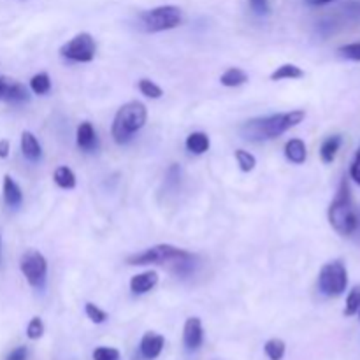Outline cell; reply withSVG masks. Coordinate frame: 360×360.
Listing matches in <instances>:
<instances>
[{"label": "cell", "instance_id": "6da1fadb", "mask_svg": "<svg viewBox=\"0 0 360 360\" xmlns=\"http://www.w3.org/2000/svg\"><path fill=\"white\" fill-rule=\"evenodd\" d=\"M329 221L330 227L340 236H345V238H348V236H352L357 231L359 217L357 211H355L354 200H352V192L347 179L341 181L340 190L336 193V199L330 204Z\"/></svg>", "mask_w": 360, "mask_h": 360}, {"label": "cell", "instance_id": "7a4b0ae2", "mask_svg": "<svg viewBox=\"0 0 360 360\" xmlns=\"http://www.w3.org/2000/svg\"><path fill=\"white\" fill-rule=\"evenodd\" d=\"M306 118V112L302 109H295V111L283 112V115H273L269 118H260L248 122L243 129L245 136L248 139H273V137L281 136L287 132L292 127L299 125L302 120Z\"/></svg>", "mask_w": 360, "mask_h": 360}, {"label": "cell", "instance_id": "3957f363", "mask_svg": "<svg viewBox=\"0 0 360 360\" xmlns=\"http://www.w3.org/2000/svg\"><path fill=\"white\" fill-rule=\"evenodd\" d=\"M146 105L143 102H127L125 105L118 109L115 116V122H112V137H115L116 143H127L137 130H141L146 123Z\"/></svg>", "mask_w": 360, "mask_h": 360}, {"label": "cell", "instance_id": "277c9868", "mask_svg": "<svg viewBox=\"0 0 360 360\" xmlns=\"http://www.w3.org/2000/svg\"><path fill=\"white\" fill-rule=\"evenodd\" d=\"M129 266H146V264H172L178 273H181L183 267H190L193 262L192 253L185 252L181 248H176L171 245H158L139 255L129 257Z\"/></svg>", "mask_w": 360, "mask_h": 360}, {"label": "cell", "instance_id": "5b68a950", "mask_svg": "<svg viewBox=\"0 0 360 360\" xmlns=\"http://www.w3.org/2000/svg\"><path fill=\"white\" fill-rule=\"evenodd\" d=\"M348 287V271L341 260L326 264L319 274V288L327 297H340Z\"/></svg>", "mask_w": 360, "mask_h": 360}, {"label": "cell", "instance_id": "8992f818", "mask_svg": "<svg viewBox=\"0 0 360 360\" xmlns=\"http://www.w3.org/2000/svg\"><path fill=\"white\" fill-rule=\"evenodd\" d=\"M181 9L176 6H160L141 14V23L146 32H164L181 25Z\"/></svg>", "mask_w": 360, "mask_h": 360}, {"label": "cell", "instance_id": "52a82bcc", "mask_svg": "<svg viewBox=\"0 0 360 360\" xmlns=\"http://www.w3.org/2000/svg\"><path fill=\"white\" fill-rule=\"evenodd\" d=\"M20 269L32 287H44L46 276H48V262L41 253L35 252V250H28L27 253H23L20 260Z\"/></svg>", "mask_w": 360, "mask_h": 360}, {"label": "cell", "instance_id": "ba28073f", "mask_svg": "<svg viewBox=\"0 0 360 360\" xmlns=\"http://www.w3.org/2000/svg\"><path fill=\"white\" fill-rule=\"evenodd\" d=\"M95 49H97V46H95L94 37L86 32H81L76 37L70 39L67 44H63L60 53L72 62H91L95 56Z\"/></svg>", "mask_w": 360, "mask_h": 360}, {"label": "cell", "instance_id": "9c48e42d", "mask_svg": "<svg viewBox=\"0 0 360 360\" xmlns=\"http://www.w3.org/2000/svg\"><path fill=\"white\" fill-rule=\"evenodd\" d=\"M204 333H202V323L199 319H188L185 323V329H183V341H185V347L188 350L195 352L199 350L200 345H202Z\"/></svg>", "mask_w": 360, "mask_h": 360}, {"label": "cell", "instance_id": "30bf717a", "mask_svg": "<svg viewBox=\"0 0 360 360\" xmlns=\"http://www.w3.org/2000/svg\"><path fill=\"white\" fill-rule=\"evenodd\" d=\"M164 348V338L157 333H146L141 340V354L144 359H157Z\"/></svg>", "mask_w": 360, "mask_h": 360}, {"label": "cell", "instance_id": "8fae6325", "mask_svg": "<svg viewBox=\"0 0 360 360\" xmlns=\"http://www.w3.org/2000/svg\"><path fill=\"white\" fill-rule=\"evenodd\" d=\"M76 141H77V146H79L83 151H94L95 148L98 146L97 134H95L94 125H91L90 122H83L79 127H77Z\"/></svg>", "mask_w": 360, "mask_h": 360}, {"label": "cell", "instance_id": "7c38bea8", "mask_svg": "<svg viewBox=\"0 0 360 360\" xmlns=\"http://www.w3.org/2000/svg\"><path fill=\"white\" fill-rule=\"evenodd\" d=\"M2 98L7 102H13V104H20V102L28 101V91L21 83H16V81H11L4 77Z\"/></svg>", "mask_w": 360, "mask_h": 360}, {"label": "cell", "instance_id": "4fadbf2b", "mask_svg": "<svg viewBox=\"0 0 360 360\" xmlns=\"http://www.w3.org/2000/svg\"><path fill=\"white\" fill-rule=\"evenodd\" d=\"M157 283V271H146V273L137 274V276H134L132 280H130V290H132L134 294H146V292H150Z\"/></svg>", "mask_w": 360, "mask_h": 360}, {"label": "cell", "instance_id": "5bb4252c", "mask_svg": "<svg viewBox=\"0 0 360 360\" xmlns=\"http://www.w3.org/2000/svg\"><path fill=\"white\" fill-rule=\"evenodd\" d=\"M21 153L27 160L37 162L42 157L41 144H39L37 137L32 132H23L21 134Z\"/></svg>", "mask_w": 360, "mask_h": 360}, {"label": "cell", "instance_id": "9a60e30c", "mask_svg": "<svg viewBox=\"0 0 360 360\" xmlns=\"http://www.w3.org/2000/svg\"><path fill=\"white\" fill-rule=\"evenodd\" d=\"M4 200H6V204L9 207H18L23 202L21 188L11 176H6V178H4Z\"/></svg>", "mask_w": 360, "mask_h": 360}, {"label": "cell", "instance_id": "2e32d148", "mask_svg": "<svg viewBox=\"0 0 360 360\" xmlns=\"http://www.w3.org/2000/svg\"><path fill=\"white\" fill-rule=\"evenodd\" d=\"M285 155H287L288 160L292 164H304L306 157H308V150H306L304 141L301 139H290L287 144H285Z\"/></svg>", "mask_w": 360, "mask_h": 360}, {"label": "cell", "instance_id": "e0dca14e", "mask_svg": "<svg viewBox=\"0 0 360 360\" xmlns=\"http://www.w3.org/2000/svg\"><path fill=\"white\" fill-rule=\"evenodd\" d=\"M341 143H343L341 136H330L323 141V144L320 146V158H322L323 164H333L338 151H340Z\"/></svg>", "mask_w": 360, "mask_h": 360}, {"label": "cell", "instance_id": "ac0fdd59", "mask_svg": "<svg viewBox=\"0 0 360 360\" xmlns=\"http://www.w3.org/2000/svg\"><path fill=\"white\" fill-rule=\"evenodd\" d=\"M210 137L204 132H193L186 137V150L195 155H202L210 150Z\"/></svg>", "mask_w": 360, "mask_h": 360}, {"label": "cell", "instance_id": "d6986e66", "mask_svg": "<svg viewBox=\"0 0 360 360\" xmlns=\"http://www.w3.org/2000/svg\"><path fill=\"white\" fill-rule=\"evenodd\" d=\"M304 77V70L301 67L294 65V63H285V65L278 67L273 74H271V79L273 81H281V79H301Z\"/></svg>", "mask_w": 360, "mask_h": 360}, {"label": "cell", "instance_id": "ffe728a7", "mask_svg": "<svg viewBox=\"0 0 360 360\" xmlns=\"http://www.w3.org/2000/svg\"><path fill=\"white\" fill-rule=\"evenodd\" d=\"M220 81L224 86H229V88L241 86V84H245L246 81H248V74H246L245 70L238 69V67H232V69L225 70V72L221 74Z\"/></svg>", "mask_w": 360, "mask_h": 360}, {"label": "cell", "instance_id": "44dd1931", "mask_svg": "<svg viewBox=\"0 0 360 360\" xmlns=\"http://www.w3.org/2000/svg\"><path fill=\"white\" fill-rule=\"evenodd\" d=\"M55 183L60 188L70 190L76 186V176H74V172L69 167L62 165V167H58L55 171Z\"/></svg>", "mask_w": 360, "mask_h": 360}, {"label": "cell", "instance_id": "7402d4cb", "mask_svg": "<svg viewBox=\"0 0 360 360\" xmlns=\"http://www.w3.org/2000/svg\"><path fill=\"white\" fill-rule=\"evenodd\" d=\"M30 88L34 94L46 95L49 90H51V79H49V76L46 72L35 74V76L30 79Z\"/></svg>", "mask_w": 360, "mask_h": 360}, {"label": "cell", "instance_id": "603a6c76", "mask_svg": "<svg viewBox=\"0 0 360 360\" xmlns=\"http://www.w3.org/2000/svg\"><path fill=\"white\" fill-rule=\"evenodd\" d=\"M360 309V285H355L347 297V306H345V315L354 316Z\"/></svg>", "mask_w": 360, "mask_h": 360}, {"label": "cell", "instance_id": "cb8c5ba5", "mask_svg": "<svg viewBox=\"0 0 360 360\" xmlns=\"http://www.w3.org/2000/svg\"><path fill=\"white\" fill-rule=\"evenodd\" d=\"M264 350H266V355L271 360H281L285 355V343L281 340H269Z\"/></svg>", "mask_w": 360, "mask_h": 360}, {"label": "cell", "instance_id": "d4e9b609", "mask_svg": "<svg viewBox=\"0 0 360 360\" xmlns=\"http://www.w3.org/2000/svg\"><path fill=\"white\" fill-rule=\"evenodd\" d=\"M236 160H238L239 167H241L243 172L253 171V169H255V165H257L255 157H253L250 151H245V150L236 151Z\"/></svg>", "mask_w": 360, "mask_h": 360}, {"label": "cell", "instance_id": "484cf974", "mask_svg": "<svg viewBox=\"0 0 360 360\" xmlns=\"http://www.w3.org/2000/svg\"><path fill=\"white\" fill-rule=\"evenodd\" d=\"M139 90H141V94L146 95V97H150V98H160L162 97V88L150 79H141Z\"/></svg>", "mask_w": 360, "mask_h": 360}, {"label": "cell", "instance_id": "4316f807", "mask_svg": "<svg viewBox=\"0 0 360 360\" xmlns=\"http://www.w3.org/2000/svg\"><path fill=\"white\" fill-rule=\"evenodd\" d=\"M340 55L343 58L352 60V62H360V42H352L340 48Z\"/></svg>", "mask_w": 360, "mask_h": 360}, {"label": "cell", "instance_id": "83f0119b", "mask_svg": "<svg viewBox=\"0 0 360 360\" xmlns=\"http://www.w3.org/2000/svg\"><path fill=\"white\" fill-rule=\"evenodd\" d=\"M84 311H86V316L94 323H104L105 320H108V313L102 311V309L98 308V306L91 304V302H88V304L84 306Z\"/></svg>", "mask_w": 360, "mask_h": 360}, {"label": "cell", "instance_id": "f1b7e54d", "mask_svg": "<svg viewBox=\"0 0 360 360\" xmlns=\"http://www.w3.org/2000/svg\"><path fill=\"white\" fill-rule=\"evenodd\" d=\"M42 334H44V323L39 316H34L27 327V336L30 340H39V338H42Z\"/></svg>", "mask_w": 360, "mask_h": 360}, {"label": "cell", "instance_id": "f546056e", "mask_svg": "<svg viewBox=\"0 0 360 360\" xmlns=\"http://www.w3.org/2000/svg\"><path fill=\"white\" fill-rule=\"evenodd\" d=\"M94 360H120V352L116 348L98 347L94 352Z\"/></svg>", "mask_w": 360, "mask_h": 360}, {"label": "cell", "instance_id": "4dcf8cb0", "mask_svg": "<svg viewBox=\"0 0 360 360\" xmlns=\"http://www.w3.org/2000/svg\"><path fill=\"white\" fill-rule=\"evenodd\" d=\"M250 7H252L253 13L259 14V16H266L271 11L269 0H250Z\"/></svg>", "mask_w": 360, "mask_h": 360}, {"label": "cell", "instance_id": "1f68e13d", "mask_svg": "<svg viewBox=\"0 0 360 360\" xmlns=\"http://www.w3.org/2000/svg\"><path fill=\"white\" fill-rule=\"evenodd\" d=\"M350 176L357 185H360V150L355 155L354 162H352V167H350Z\"/></svg>", "mask_w": 360, "mask_h": 360}, {"label": "cell", "instance_id": "d6a6232c", "mask_svg": "<svg viewBox=\"0 0 360 360\" xmlns=\"http://www.w3.org/2000/svg\"><path fill=\"white\" fill-rule=\"evenodd\" d=\"M6 360H27V348L25 347L16 348V350H13L9 355H7Z\"/></svg>", "mask_w": 360, "mask_h": 360}, {"label": "cell", "instance_id": "836d02e7", "mask_svg": "<svg viewBox=\"0 0 360 360\" xmlns=\"http://www.w3.org/2000/svg\"><path fill=\"white\" fill-rule=\"evenodd\" d=\"M9 150H11L9 141H7V139L0 141V158H6L7 155H9Z\"/></svg>", "mask_w": 360, "mask_h": 360}, {"label": "cell", "instance_id": "e575fe53", "mask_svg": "<svg viewBox=\"0 0 360 360\" xmlns=\"http://www.w3.org/2000/svg\"><path fill=\"white\" fill-rule=\"evenodd\" d=\"M330 2H336V0H306V4H309V6H326Z\"/></svg>", "mask_w": 360, "mask_h": 360}, {"label": "cell", "instance_id": "d590c367", "mask_svg": "<svg viewBox=\"0 0 360 360\" xmlns=\"http://www.w3.org/2000/svg\"><path fill=\"white\" fill-rule=\"evenodd\" d=\"M2 88H4V77H0V98H2Z\"/></svg>", "mask_w": 360, "mask_h": 360}, {"label": "cell", "instance_id": "8d00e7d4", "mask_svg": "<svg viewBox=\"0 0 360 360\" xmlns=\"http://www.w3.org/2000/svg\"><path fill=\"white\" fill-rule=\"evenodd\" d=\"M0 262H2V239H0Z\"/></svg>", "mask_w": 360, "mask_h": 360}, {"label": "cell", "instance_id": "74e56055", "mask_svg": "<svg viewBox=\"0 0 360 360\" xmlns=\"http://www.w3.org/2000/svg\"><path fill=\"white\" fill-rule=\"evenodd\" d=\"M359 313H360V309H359Z\"/></svg>", "mask_w": 360, "mask_h": 360}]
</instances>
